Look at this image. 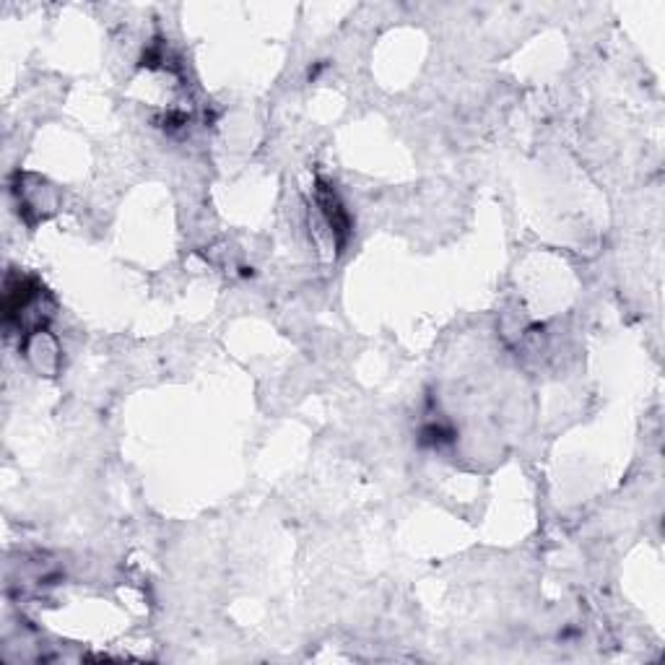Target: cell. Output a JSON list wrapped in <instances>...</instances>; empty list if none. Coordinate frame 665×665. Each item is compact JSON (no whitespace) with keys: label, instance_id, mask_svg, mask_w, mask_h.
<instances>
[{"label":"cell","instance_id":"6da1fadb","mask_svg":"<svg viewBox=\"0 0 665 665\" xmlns=\"http://www.w3.org/2000/svg\"><path fill=\"white\" fill-rule=\"evenodd\" d=\"M315 195H317V206H320V211H323L325 216V224L330 226L333 237L338 239V247H343L351 234V219L349 214H346V208H343L341 198H338L336 190L330 188V185H325L323 180L317 182Z\"/></svg>","mask_w":665,"mask_h":665}]
</instances>
